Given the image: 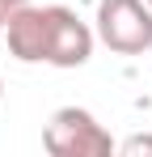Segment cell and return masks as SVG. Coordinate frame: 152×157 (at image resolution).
<instances>
[{
	"label": "cell",
	"instance_id": "4",
	"mask_svg": "<svg viewBox=\"0 0 152 157\" xmlns=\"http://www.w3.org/2000/svg\"><path fill=\"white\" fill-rule=\"evenodd\" d=\"M4 38H9V51L21 64H47V4L34 9L21 4L9 13L4 21Z\"/></svg>",
	"mask_w": 152,
	"mask_h": 157
},
{
	"label": "cell",
	"instance_id": "5",
	"mask_svg": "<svg viewBox=\"0 0 152 157\" xmlns=\"http://www.w3.org/2000/svg\"><path fill=\"white\" fill-rule=\"evenodd\" d=\"M118 153L123 157H152V136H131V140H123Z\"/></svg>",
	"mask_w": 152,
	"mask_h": 157
},
{
	"label": "cell",
	"instance_id": "8",
	"mask_svg": "<svg viewBox=\"0 0 152 157\" xmlns=\"http://www.w3.org/2000/svg\"><path fill=\"white\" fill-rule=\"evenodd\" d=\"M0 98H4V81H0Z\"/></svg>",
	"mask_w": 152,
	"mask_h": 157
},
{
	"label": "cell",
	"instance_id": "3",
	"mask_svg": "<svg viewBox=\"0 0 152 157\" xmlns=\"http://www.w3.org/2000/svg\"><path fill=\"white\" fill-rule=\"evenodd\" d=\"M97 34L68 4H47V64L51 68H85Z\"/></svg>",
	"mask_w": 152,
	"mask_h": 157
},
{
	"label": "cell",
	"instance_id": "2",
	"mask_svg": "<svg viewBox=\"0 0 152 157\" xmlns=\"http://www.w3.org/2000/svg\"><path fill=\"white\" fill-rule=\"evenodd\" d=\"M97 43L114 55L152 51V4L148 0H97Z\"/></svg>",
	"mask_w": 152,
	"mask_h": 157
},
{
	"label": "cell",
	"instance_id": "1",
	"mask_svg": "<svg viewBox=\"0 0 152 157\" xmlns=\"http://www.w3.org/2000/svg\"><path fill=\"white\" fill-rule=\"evenodd\" d=\"M42 144L51 157H110L114 140L85 106H59L42 128Z\"/></svg>",
	"mask_w": 152,
	"mask_h": 157
},
{
	"label": "cell",
	"instance_id": "9",
	"mask_svg": "<svg viewBox=\"0 0 152 157\" xmlns=\"http://www.w3.org/2000/svg\"><path fill=\"white\" fill-rule=\"evenodd\" d=\"M148 4H152V0H148Z\"/></svg>",
	"mask_w": 152,
	"mask_h": 157
},
{
	"label": "cell",
	"instance_id": "6",
	"mask_svg": "<svg viewBox=\"0 0 152 157\" xmlns=\"http://www.w3.org/2000/svg\"><path fill=\"white\" fill-rule=\"evenodd\" d=\"M21 4H30V0H0V13L9 17V13H13V9H21Z\"/></svg>",
	"mask_w": 152,
	"mask_h": 157
},
{
	"label": "cell",
	"instance_id": "7",
	"mask_svg": "<svg viewBox=\"0 0 152 157\" xmlns=\"http://www.w3.org/2000/svg\"><path fill=\"white\" fill-rule=\"evenodd\" d=\"M4 21H9V17H4V13H0V34H4Z\"/></svg>",
	"mask_w": 152,
	"mask_h": 157
}]
</instances>
